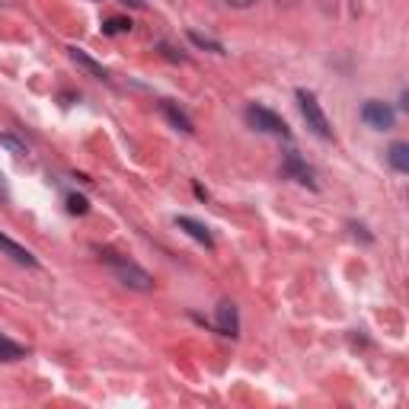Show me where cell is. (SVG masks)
I'll return each mask as SVG.
<instances>
[{"label":"cell","instance_id":"6da1fadb","mask_svg":"<svg viewBox=\"0 0 409 409\" xmlns=\"http://www.w3.org/2000/svg\"><path fill=\"white\" fill-rule=\"evenodd\" d=\"M102 259L109 262V269H112L115 279L122 281L125 288H131V291H154V275L144 272L138 262H131V259H119L115 253H106Z\"/></svg>","mask_w":409,"mask_h":409},{"label":"cell","instance_id":"7a4b0ae2","mask_svg":"<svg viewBox=\"0 0 409 409\" xmlns=\"http://www.w3.org/2000/svg\"><path fill=\"white\" fill-rule=\"evenodd\" d=\"M297 106H301V115H304V122H307V128L314 131L316 138L333 141L330 119H326V112L320 109V102H316V96L310 93V90H297Z\"/></svg>","mask_w":409,"mask_h":409},{"label":"cell","instance_id":"3957f363","mask_svg":"<svg viewBox=\"0 0 409 409\" xmlns=\"http://www.w3.org/2000/svg\"><path fill=\"white\" fill-rule=\"evenodd\" d=\"M246 122H250V128H256V131H266V135H281V138H288L291 131H288V125H285V119H279V115L272 112V109H266V106H246Z\"/></svg>","mask_w":409,"mask_h":409},{"label":"cell","instance_id":"277c9868","mask_svg":"<svg viewBox=\"0 0 409 409\" xmlns=\"http://www.w3.org/2000/svg\"><path fill=\"white\" fill-rule=\"evenodd\" d=\"M361 122L374 131H390L396 125V112L381 100H368L365 106H361Z\"/></svg>","mask_w":409,"mask_h":409},{"label":"cell","instance_id":"5b68a950","mask_svg":"<svg viewBox=\"0 0 409 409\" xmlns=\"http://www.w3.org/2000/svg\"><path fill=\"white\" fill-rule=\"evenodd\" d=\"M215 326H217V333H221V336L237 339L240 336L237 304H234V301H221V304H217V320H215Z\"/></svg>","mask_w":409,"mask_h":409},{"label":"cell","instance_id":"8992f818","mask_svg":"<svg viewBox=\"0 0 409 409\" xmlns=\"http://www.w3.org/2000/svg\"><path fill=\"white\" fill-rule=\"evenodd\" d=\"M281 170H285L288 176H291V180H297V182H301V186L316 189V176H314V170H310V166L304 163V160L297 157L295 151H288V154H285V166H281Z\"/></svg>","mask_w":409,"mask_h":409},{"label":"cell","instance_id":"52a82bcc","mask_svg":"<svg viewBox=\"0 0 409 409\" xmlns=\"http://www.w3.org/2000/svg\"><path fill=\"white\" fill-rule=\"evenodd\" d=\"M176 227L186 230L189 237H192L195 243H201L205 250H215V237H211V230L205 227L201 221H195V217H189V215H180V217H176Z\"/></svg>","mask_w":409,"mask_h":409},{"label":"cell","instance_id":"ba28073f","mask_svg":"<svg viewBox=\"0 0 409 409\" xmlns=\"http://www.w3.org/2000/svg\"><path fill=\"white\" fill-rule=\"evenodd\" d=\"M0 250L7 253V256L13 259V262H20V266H26V269H36V266H39V259L32 256V253L26 250V246H20L16 240H10L7 234H0Z\"/></svg>","mask_w":409,"mask_h":409},{"label":"cell","instance_id":"9c48e42d","mask_svg":"<svg viewBox=\"0 0 409 409\" xmlns=\"http://www.w3.org/2000/svg\"><path fill=\"white\" fill-rule=\"evenodd\" d=\"M67 55H71L74 65H80L86 74H90V77H96V80H109V71L100 65V61H93V58L86 55L83 48H67Z\"/></svg>","mask_w":409,"mask_h":409},{"label":"cell","instance_id":"30bf717a","mask_svg":"<svg viewBox=\"0 0 409 409\" xmlns=\"http://www.w3.org/2000/svg\"><path fill=\"white\" fill-rule=\"evenodd\" d=\"M160 109H163V115H166V119H170V125H173V128H180L182 131V135H192V119H189V115L186 112H182V109H176V106H173V102H160Z\"/></svg>","mask_w":409,"mask_h":409},{"label":"cell","instance_id":"8fae6325","mask_svg":"<svg viewBox=\"0 0 409 409\" xmlns=\"http://www.w3.org/2000/svg\"><path fill=\"white\" fill-rule=\"evenodd\" d=\"M387 160H390V166H394L396 173H409V144H403V141L390 144Z\"/></svg>","mask_w":409,"mask_h":409},{"label":"cell","instance_id":"7c38bea8","mask_svg":"<svg viewBox=\"0 0 409 409\" xmlns=\"http://www.w3.org/2000/svg\"><path fill=\"white\" fill-rule=\"evenodd\" d=\"M20 358H26V349L16 345L13 339L0 336V361H20Z\"/></svg>","mask_w":409,"mask_h":409},{"label":"cell","instance_id":"4fadbf2b","mask_svg":"<svg viewBox=\"0 0 409 409\" xmlns=\"http://www.w3.org/2000/svg\"><path fill=\"white\" fill-rule=\"evenodd\" d=\"M102 32H106V36H122V32H131V20H125V16H112V20L102 22Z\"/></svg>","mask_w":409,"mask_h":409},{"label":"cell","instance_id":"5bb4252c","mask_svg":"<svg viewBox=\"0 0 409 409\" xmlns=\"http://www.w3.org/2000/svg\"><path fill=\"white\" fill-rule=\"evenodd\" d=\"M189 39H192L195 45H199V48H208V51H215V55H224V45L221 42H215V39H208V36H201V32H189Z\"/></svg>","mask_w":409,"mask_h":409},{"label":"cell","instance_id":"9a60e30c","mask_svg":"<svg viewBox=\"0 0 409 409\" xmlns=\"http://www.w3.org/2000/svg\"><path fill=\"white\" fill-rule=\"evenodd\" d=\"M67 211H71V215H86V211H90V201H86L83 195H67Z\"/></svg>","mask_w":409,"mask_h":409},{"label":"cell","instance_id":"2e32d148","mask_svg":"<svg viewBox=\"0 0 409 409\" xmlns=\"http://www.w3.org/2000/svg\"><path fill=\"white\" fill-rule=\"evenodd\" d=\"M0 144H4V147H10V151H13V157H22V154H26V147H22V144H16L13 138H0Z\"/></svg>","mask_w":409,"mask_h":409},{"label":"cell","instance_id":"e0dca14e","mask_svg":"<svg viewBox=\"0 0 409 409\" xmlns=\"http://www.w3.org/2000/svg\"><path fill=\"white\" fill-rule=\"evenodd\" d=\"M0 199L10 201V186H7V176H4V173H0Z\"/></svg>","mask_w":409,"mask_h":409},{"label":"cell","instance_id":"ac0fdd59","mask_svg":"<svg viewBox=\"0 0 409 409\" xmlns=\"http://www.w3.org/2000/svg\"><path fill=\"white\" fill-rule=\"evenodd\" d=\"M227 4H230L234 10H246V7H253L256 0H227Z\"/></svg>","mask_w":409,"mask_h":409},{"label":"cell","instance_id":"d6986e66","mask_svg":"<svg viewBox=\"0 0 409 409\" xmlns=\"http://www.w3.org/2000/svg\"><path fill=\"white\" fill-rule=\"evenodd\" d=\"M119 4H128V7H144V0H119Z\"/></svg>","mask_w":409,"mask_h":409},{"label":"cell","instance_id":"ffe728a7","mask_svg":"<svg viewBox=\"0 0 409 409\" xmlns=\"http://www.w3.org/2000/svg\"><path fill=\"white\" fill-rule=\"evenodd\" d=\"M275 4H285V7H291V4H295V0H275Z\"/></svg>","mask_w":409,"mask_h":409}]
</instances>
